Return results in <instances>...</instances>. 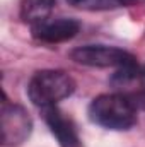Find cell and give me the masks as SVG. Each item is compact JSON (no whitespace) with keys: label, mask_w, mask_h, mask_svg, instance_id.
Returning <instances> with one entry per match:
<instances>
[{"label":"cell","mask_w":145,"mask_h":147,"mask_svg":"<svg viewBox=\"0 0 145 147\" xmlns=\"http://www.w3.org/2000/svg\"><path fill=\"white\" fill-rule=\"evenodd\" d=\"M137 103H138V105H140V106L145 110V94H144V96H138V98H137Z\"/></svg>","instance_id":"8fae6325"},{"label":"cell","mask_w":145,"mask_h":147,"mask_svg":"<svg viewBox=\"0 0 145 147\" xmlns=\"http://www.w3.org/2000/svg\"><path fill=\"white\" fill-rule=\"evenodd\" d=\"M73 89V79L63 70H41L33 75L28 86V94L36 106L46 108L55 106L58 101L68 98Z\"/></svg>","instance_id":"7a4b0ae2"},{"label":"cell","mask_w":145,"mask_h":147,"mask_svg":"<svg viewBox=\"0 0 145 147\" xmlns=\"http://www.w3.org/2000/svg\"><path fill=\"white\" fill-rule=\"evenodd\" d=\"M72 7L82 10H109L116 9L113 0H67Z\"/></svg>","instance_id":"9c48e42d"},{"label":"cell","mask_w":145,"mask_h":147,"mask_svg":"<svg viewBox=\"0 0 145 147\" xmlns=\"http://www.w3.org/2000/svg\"><path fill=\"white\" fill-rule=\"evenodd\" d=\"M33 128V121L29 113L19 105L3 103L0 130H2V144L3 146H19L22 144Z\"/></svg>","instance_id":"277c9868"},{"label":"cell","mask_w":145,"mask_h":147,"mask_svg":"<svg viewBox=\"0 0 145 147\" xmlns=\"http://www.w3.org/2000/svg\"><path fill=\"white\" fill-rule=\"evenodd\" d=\"M89 118L99 127L109 130H128L137 123V106L132 98L113 92L92 99Z\"/></svg>","instance_id":"6da1fadb"},{"label":"cell","mask_w":145,"mask_h":147,"mask_svg":"<svg viewBox=\"0 0 145 147\" xmlns=\"http://www.w3.org/2000/svg\"><path fill=\"white\" fill-rule=\"evenodd\" d=\"M41 111H43V118L46 125L50 127L51 134L56 137L60 147H80V139H79L73 121L58 110L56 105L41 108Z\"/></svg>","instance_id":"52a82bcc"},{"label":"cell","mask_w":145,"mask_h":147,"mask_svg":"<svg viewBox=\"0 0 145 147\" xmlns=\"http://www.w3.org/2000/svg\"><path fill=\"white\" fill-rule=\"evenodd\" d=\"M53 7H55V0H22L21 17L24 22L36 26L39 22L50 19Z\"/></svg>","instance_id":"ba28073f"},{"label":"cell","mask_w":145,"mask_h":147,"mask_svg":"<svg viewBox=\"0 0 145 147\" xmlns=\"http://www.w3.org/2000/svg\"><path fill=\"white\" fill-rule=\"evenodd\" d=\"M80 29V24L75 19H67V17H56V19H46L36 26H31L33 36L44 41V43H62L67 39H72L77 36Z\"/></svg>","instance_id":"8992f818"},{"label":"cell","mask_w":145,"mask_h":147,"mask_svg":"<svg viewBox=\"0 0 145 147\" xmlns=\"http://www.w3.org/2000/svg\"><path fill=\"white\" fill-rule=\"evenodd\" d=\"M70 58L75 63L87 65V67H99V69H106V67L119 69L137 62L132 53L116 46H104V45H87V46L75 48L70 51Z\"/></svg>","instance_id":"3957f363"},{"label":"cell","mask_w":145,"mask_h":147,"mask_svg":"<svg viewBox=\"0 0 145 147\" xmlns=\"http://www.w3.org/2000/svg\"><path fill=\"white\" fill-rule=\"evenodd\" d=\"M116 7H133V5H142L145 0H113Z\"/></svg>","instance_id":"30bf717a"},{"label":"cell","mask_w":145,"mask_h":147,"mask_svg":"<svg viewBox=\"0 0 145 147\" xmlns=\"http://www.w3.org/2000/svg\"><path fill=\"white\" fill-rule=\"evenodd\" d=\"M109 86L114 89V92L125 94L128 98H138L145 94V65H138L137 62L116 69V72L111 75Z\"/></svg>","instance_id":"5b68a950"}]
</instances>
